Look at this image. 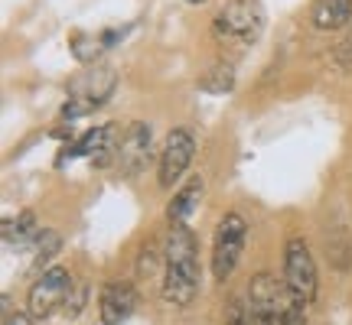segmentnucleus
<instances>
[{
	"instance_id": "1a4fd4ad",
	"label": "nucleus",
	"mask_w": 352,
	"mask_h": 325,
	"mask_svg": "<svg viewBox=\"0 0 352 325\" xmlns=\"http://www.w3.org/2000/svg\"><path fill=\"white\" fill-rule=\"evenodd\" d=\"M118 147H121L118 124H101V127L85 130L65 153L69 156H88L95 169H108L111 162H118Z\"/></svg>"
},
{
	"instance_id": "2eb2a0df",
	"label": "nucleus",
	"mask_w": 352,
	"mask_h": 325,
	"mask_svg": "<svg viewBox=\"0 0 352 325\" xmlns=\"http://www.w3.org/2000/svg\"><path fill=\"white\" fill-rule=\"evenodd\" d=\"M104 49H108V46H104V36H85V33H76V36H72V52H76L78 62L91 65Z\"/></svg>"
},
{
	"instance_id": "a211bd4d",
	"label": "nucleus",
	"mask_w": 352,
	"mask_h": 325,
	"mask_svg": "<svg viewBox=\"0 0 352 325\" xmlns=\"http://www.w3.org/2000/svg\"><path fill=\"white\" fill-rule=\"evenodd\" d=\"M39 250H36V267H43V263L50 261L52 254H56V250L63 248V238H59V234H56V231H50V228H46V231H39Z\"/></svg>"
},
{
	"instance_id": "20e7f679",
	"label": "nucleus",
	"mask_w": 352,
	"mask_h": 325,
	"mask_svg": "<svg viewBox=\"0 0 352 325\" xmlns=\"http://www.w3.org/2000/svg\"><path fill=\"white\" fill-rule=\"evenodd\" d=\"M245 241H248V221L239 212H228L219 218L212 234V280L215 283H226L228 276L239 270L241 254H245Z\"/></svg>"
},
{
	"instance_id": "4468645a",
	"label": "nucleus",
	"mask_w": 352,
	"mask_h": 325,
	"mask_svg": "<svg viewBox=\"0 0 352 325\" xmlns=\"http://www.w3.org/2000/svg\"><path fill=\"white\" fill-rule=\"evenodd\" d=\"M235 88V65L215 62L206 75H199V91L206 95H228Z\"/></svg>"
},
{
	"instance_id": "f03ea898",
	"label": "nucleus",
	"mask_w": 352,
	"mask_h": 325,
	"mask_svg": "<svg viewBox=\"0 0 352 325\" xmlns=\"http://www.w3.org/2000/svg\"><path fill=\"white\" fill-rule=\"evenodd\" d=\"M264 26H267V13L258 0H228L226 7L215 13L212 33L219 43L254 46L264 36Z\"/></svg>"
},
{
	"instance_id": "423d86ee",
	"label": "nucleus",
	"mask_w": 352,
	"mask_h": 325,
	"mask_svg": "<svg viewBox=\"0 0 352 325\" xmlns=\"http://www.w3.org/2000/svg\"><path fill=\"white\" fill-rule=\"evenodd\" d=\"M192 156H196V134L189 127H173L160 143V153H157V182H160V189H173L192 166Z\"/></svg>"
},
{
	"instance_id": "412c9836",
	"label": "nucleus",
	"mask_w": 352,
	"mask_h": 325,
	"mask_svg": "<svg viewBox=\"0 0 352 325\" xmlns=\"http://www.w3.org/2000/svg\"><path fill=\"white\" fill-rule=\"evenodd\" d=\"M186 3H206V0H186Z\"/></svg>"
},
{
	"instance_id": "f8f14e48",
	"label": "nucleus",
	"mask_w": 352,
	"mask_h": 325,
	"mask_svg": "<svg viewBox=\"0 0 352 325\" xmlns=\"http://www.w3.org/2000/svg\"><path fill=\"white\" fill-rule=\"evenodd\" d=\"M202 192H206V179H202L199 173L189 176V182L176 189L173 199H170V205H166V221H189L192 212L199 208Z\"/></svg>"
},
{
	"instance_id": "6e6552de",
	"label": "nucleus",
	"mask_w": 352,
	"mask_h": 325,
	"mask_svg": "<svg viewBox=\"0 0 352 325\" xmlns=\"http://www.w3.org/2000/svg\"><path fill=\"white\" fill-rule=\"evenodd\" d=\"M153 127L147 121H131L127 130L121 134V147H118V169L124 179H138L140 173H147V166L153 160Z\"/></svg>"
},
{
	"instance_id": "0eeeda50",
	"label": "nucleus",
	"mask_w": 352,
	"mask_h": 325,
	"mask_svg": "<svg viewBox=\"0 0 352 325\" xmlns=\"http://www.w3.org/2000/svg\"><path fill=\"white\" fill-rule=\"evenodd\" d=\"M72 287H76V280H72V274H69L65 267H50V270H43V276L30 287L26 313L36 315V319H52L56 313L65 309Z\"/></svg>"
},
{
	"instance_id": "ddd939ff",
	"label": "nucleus",
	"mask_w": 352,
	"mask_h": 325,
	"mask_svg": "<svg viewBox=\"0 0 352 325\" xmlns=\"http://www.w3.org/2000/svg\"><path fill=\"white\" fill-rule=\"evenodd\" d=\"M39 238V228H36V218H33V212H23L16 215V218H7L3 221V244L7 248H23L26 241Z\"/></svg>"
},
{
	"instance_id": "f3484780",
	"label": "nucleus",
	"mask_w": 352,
	"mask_h": 325,
	"mask_svg": "<svg viewBox=\"0 0 352 325\" xmlns=\"http://www.w3.org/2000/svg\"><path fill=\"white\" fill-rule=\"evenodd\" d=\"M226 325H254L248 296H235V300L226 306Z\"/></svg>"
},
{
	"instance_id": "9b49d317",
	"label": "nucleus",
	"mask_w": 352,
	"mask_h": 325,
	"mask_svg": "<svg viewBox=\"0 0 352 325\" xmlns=\"http://www.w3.org/2000/svg\"><path fill=\"white\" fill-rule=\"evenodd\" d=\"M310 23L320 33H340L352 23V0H316L310 10Z\"/></svg>"
},
{
	"instance_id": "9d476101",
	"label": "nucleus",
	"mask_w": 352,
	"mask_h": 325,
	"mask_svg": "<svg viewBox=\"0 0 352 325\" xmlns=\"http://www.w3.org/2000/svg\"><path fill=\"white\" fill-rule=\"evenodd\" d=\"M138 309V289L127 280H111L98 293V319L101 325H124Z\"/></svg>"
},
{
	"instance_id": "dca6fc26",
	"label": "nucleus",
	"mask_w": 352,
	"mask_h": 325,
	"mask_svg": "<svg viewBox=\"0 0 352 325\" xmlns=\"http://www.w3.org/2000/svg\"><path fill=\"white\" fill-rule=\"evenodd\" d=\"M138 274L140 276H164V250L157 248V244H147V248L140 250V261H138Z\"/></svg>"
},
{
	"instance_id": "39448f33",
	"label": "nucleus",
	"mask_w": 352,
	"mask_h": 325,
	"mask_svg": "<svg viewBox=\"0 0 352 325\" xmlns=\"http://www.w3.org/2000/svg\"><path fill=\"white\" fill-rule=\"evenodd\" d=\"M284 283L307 306L316 300V289H320L316 261H314V254H310V244L300 234H290L287 244H284Z\"/></svg>"
},
{
	"instance_id": "7ed1b4c3",
	"label": "nucleus",
	"mask_w": 352,
	"mask_h": 325,
	"mask_svg": "<svg viewBox=\"0 0 352 325\" xmlns=\"http://www.w3.org/2000/svg\"><path fill=\"white\" fill-rule=\"evenodd\" d=\"M114 88H118V72L111 65H91L85 75H78L69 88V98L63 104V117L76 121V117H85V114L98 111L111 101Z\"/></svg>"
},
{
	"instance_id": "6ab92c4d",
	"label": "nucleus",
	"mask_w": 352,
	"mask_h": 325,
	"mask_svg": "<svg viewBox=\"0 0 352 325\" xmlns=\"http://www.w3.org/2000/svg\"><path fill=\"white\" fill-rule=\"evenodd\" d=\"M82 306H85V287H82V283H76V287H72V293H69V302H65L63 313L69 315V319H76V315L82 313Z\"/></svg>"
},
{
	"instance_id": "f257e3e1",
	"label": "nucleus",
	"mask_w": 352,
	"mask_h": 325,
	"mask_svg": "<svg viewBox=\"0 0 352 325\" xmlns=\"http://www.w3.org/2000/svg\"><path fill=\"white\" fill-rule=\"evenodd\" d=\"M202 270H199V244L189 221H170L164 241V276L160 296L173 309H186L199 296Z\"/></svg>"
},
{
	"instance_id": "aec40b11",
	"label": "nucleus",
	"mask_w": 352,
	"mask_h": 325,
	"mask_svg": "<svg viewBox=\"0 0 352 325\" xmlns=\"http://www.w3.org/2000/svg\"><path fill=\"white\" fill-rule=\"evenodd\" d=\"M3 325H39V319H36V315H30V313H16V315H13L10 313V309H7V313H3Z\"/></svg>"
}]
</instances>
